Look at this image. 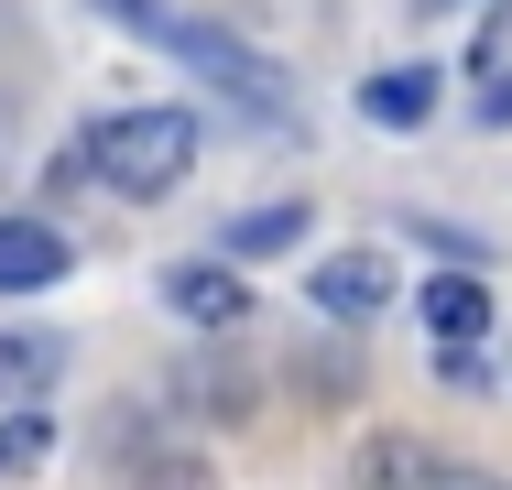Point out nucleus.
Wrapping results in <instances>:
<instances>
[{
  "instance_id": "11",
  "label": "nucleus",
  "mask_w": 512,
  "mask_h": 490,
  "mask_svg": "<svg viewBox=\"0 0 512 490\" xmlns=\"http://www.w3.org/2000/svg\"><path fill=\"white\" fill-rule=\"evenodd\" d=\"M44 447H55V425H44V414H0V480H33V469H44Z\"/></svg>"
},
{
  "instance_id": "13",
  "label": "nucleus",
  "mask_w": 512,
  "mask_h": 490,
  "mask_svg": "<svg viewBox=\"0 0 512 490\" xmlns=\"http://www.w3.org/2000/svg\"><path fill=\"white\" fill-rule=\"evenodd\" d=\"M414 490H512V480H491V469H458V458H436V469H414Z\"/></svg>"
},
{
  "instance_id": "1",
  "label": "nucleus",
  "mask_w": 512,
  "mask_h": 490,
  "mask_svg": "<svg viewBox=\"0 0 512 490\" xmlns=\"http://www.w3.org/2000/svg\"><path fill=\"white\" fill-rule=\"evenodd\" d=\"M109 186V196H175L197 175V109L186 98H164V109H109L88 120L66 153H55V186Z\"/></svg>"
},
{
  "instance_id": "15",
  "label": "nucleus",
  "mask_w": 512,
  "mask_h": 490,
  "mask_svg": "<svg viewBox=\"0 0 512 490\" xmlns=\"http://www.w3.org/2000/svg\"><path fill=\"white\" fill-rule=\"evenodd\" d=\"M99 11H120V22H142V11H153V0H99Z\"/></svg>"
},
{
  "instance_id": "3",
  "label": "nucleus",
  "mask_w": 512,
  "mask_h": 490,
  "mask_svg": "<svg viewBox=\"0 0 512 490\" xmlns=\"http://www.w3.org/2000/svg\"><path fill=\"white\" fill-rule=\"evenodd\" d=\"M306 294H316V316H349V327H360V316L393 305V262H382V251H327L306 273Z\"/></svg>"
},
{
  "instance_id": "14",
  "label": "nucleus",
  "mask_w": 512,
  "mask_h": 490,
  "mask_svg": "<svg viewBox=\"0 0 512 490\" xmlns=\"http://www.w3.org/2000/svg\"><path fill=\"white\" fill-rule=\"evenodd\" d=\"M480 120H491V131H512V77H502L491 98H480Z\"/></svg>"
},
{
  "instance_id": "12",
  "label": "nucleus",
  "mask_w": 512,
  "mask_h": 490,
  "mask_svg": "<svg viewBox=\"0 0 512 490\" xmlns=\"http://www.w3.org/2000/svg\"><path fill=\"white\" fill-rule=\"evenodd\" d=\"M186 392H197L207 414H251V382H229V371H207V360L186 371Z\"/></svg>"
},
{
  "instance_id": "2",
  "label": "nucleus",
  "mask_w": 512,
  "mask_h": 490,
  "mask_svg": "<svg viewBox=\"0 0 512 490\" xmlns=\"http://www.w3.org/2000/svg\"><path fill=\"white\" fill-rule=\"evenodd\" d=\"M131 33H142V44H164V55H186L197 77H218V88L240 98V109H262L273 131L295 120V88H284V66H273V55H251L240 33H218V22H186V11H164V0H153Z\"/></svg>"
},
{
  "instance_id": "16",
  "label": "nucleus",
  "mask_w": 512,
  "mask_h": 490,
  "mask_svg": "<svg viewBox=\"0 0 512 490\" xmlns=\"http://www.w3.org/2000/svg\"><path fill=\"white\" fill-rule=\"evenodd\" d=\"M425 11H447V0H425Z\"/></svg>"
},
{
  "instance_id": "9",
  "label": "nucleus",
  "mask_w": 512,
  "mask_h": 490,
  "mask_svg": "<svg viewBox=\"0 0 512 490\" xmlns=\"http://www.w3.org/2000/svg\"><path fill=\"white\" fill-rule=\"evenodd\" d=\"M55 360H66V349H55L44 327H0V392H22V403H33V392L55 382Z\"/></svg>"
},
{
  "instance_id": "7",
  "label": "nucleus",
  "mask_w": 512,
  "mask_h": 490,
  "mask_svg": "<svg viewBox=\"0 0 512 490\" xmlns=\"http://www.w3.org/2000/svg\"><path fill=\"white\" fill-rule=\"evenodd\" d=\"M425 327H436L447 349H469V338L491 327V284H480V273H425Z\"/></svg>"
},
{
  "instance_id": "10",
  "label": "nucleus",
  "mask_w": 512,
  "mask_h": 490,
  "mask_svg": "<svg viewBox=\"0 0 512 490\" xmlns=\"http://www.w3.org/2000/svg\"><path fill=\"white\" fill-rule=\"evenodd\" d=\"M120 436H131V425H120ZM120 469H131V480H153V490H218L197 458H175V447H153V436H131V447H120Z\"/></svg>"
},
{
  "instance_id": "4",
  "label": "nucleus",
  "mask_w": 512,
  "mask_h": 490,
  "mask_svg": "<svg viewBox=\"0 0 512 490\" xmlns=\"http://www.w3.org/2000/svg\"><path fill=\"white\" fill-rule=\"evenodd\" d=\"M164 305L186 327H240L251 316V273H229V262H164Z\"/></svg>"
},
{
  "instance_id": "6",
  "label": "nucleus",
  "mask_w": 512,
  "mask_h": 490,
  "mask_svg": "<svg viewBox=\"0 0 512 490\" xmlns=\"http://www.w3.org/2000/svg\"><path fill=\"white\" fill-rule=\"evenodd\" d=\"M66 284V240L44 218H0V294H44Z\"/></svg>"
},
{
  "instance_id": "5",
  "label": "nucleus",
  "mask_w": 512,
  "mask_h": 490,
  "mask_svg": "<svg viewBox=\"0 0 512 490\" xmlns=\"http://www.w3.org/2000/svg\"><path fill=\"white\" fill-rule=\"evenodd\" d=\"M436 98H447L436 66H382V77H360V120H371V131H425Z\"/></svg>"
},
{
  "instance_id": "8",
  "label": "nucleus",
  "mask_w": 512,
  "mask_h": 490,
  "mask_svg": "<svg viewBox=\"0 0 512 490\" xmlns=\"http://www.w3.org/2000/svg\"><path fill=\"white\" fill-rule=\"evenodd\" d=\"M295 240H306V207H240L229 218V262H273Z\"/></svg>"
}]
</instances>
